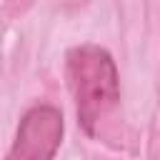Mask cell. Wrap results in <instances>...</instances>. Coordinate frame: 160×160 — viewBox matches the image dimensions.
<instances>
[{"mask_svg":"<svg viewBox=\"0 0 160 160\" xmlns=\"http://www.w3.org/2000/svg\"><path fill=\"white\" fill-rule=\"evenodd\" d=\"M65 78L75 100L78 122L95 135L98 122L120 100V78L112 55L100 45H78L68 50Z\"/></svg>","mask_w":160,"mask_h":160,"instance_id":"6da1fadb","label":"cell"},{"mask_svg":"<svg viewBox=\"0 0 160 160\" xmlns=\"http://www.w3.org/2000/svg\"><path fill=\"white\" fill-rule=\"evenodd\" d=\"M62 132V112L52 105H35L22 115L5 160H52L60 150Z\"/></svg>","mask_w":160,"mask_h":160,"instance_id":"7a4b0ae2","label":"cell"}]
</instances>
